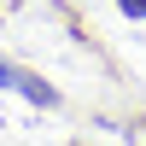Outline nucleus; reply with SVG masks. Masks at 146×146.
<instances>
[{
    "mask_svg": "<svg viewBox=\"0 0 146 146\" xmlns=\"http://www.w3.org/2000/svg\"><path fill=\"white\" fill-rule=\"evenodd\" d=\"M0 88H18L23 100H35V105H53L58 94L47 88L41 76H29V70H18V64H6V58H0Z\"/></svg>",
    "mask_w": 146,
    "mask_h": 146,
    "instance_id": "f257e3e1",
    "label": "nucleus"
},
{
    "mask_svg": "<svg viewBox=\"0 0 146 146\" xmlns=\"http://www.w3.org/2000/svg\"><path fill=\"white\" fill-rule=\"evenodd\" d=\"M123 12H135V18H146V0H117Z\"/></svg>",
    "mask_w": 146,
    "mask_h": 146,
    "instance_id": "f03ea898",
    "label": "nucleus"
}]
</instances>
